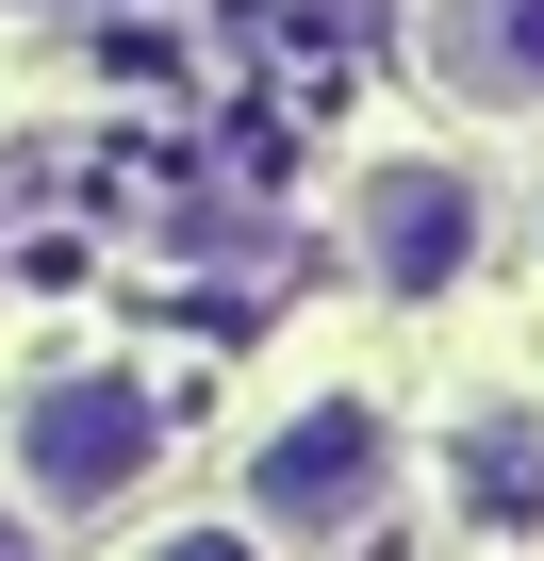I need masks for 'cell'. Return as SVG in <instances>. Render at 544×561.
Masks as SVG:
<instances>
[{
    "label": "cell",
    "mask_w": 544,
    "mask_h": 561,
    "mask_svg": "<svg viewBox=\"0 0 544 561\" xmlns=\"http://www.w3.org/2000/svg\"><path fill=\"white\" fill-rule=\"evenodd\" d=\"M149 462H165V397H149L132 364H67V380L18 397V495H34V512L83 528V512H116Z\"/></svg>",
    "instance_id": "obj_1"
},
{
    "label": "cell",
    "mask_w": 544,
    "mask_h": 561,
    "mask_svg": "<svg viewBox=\"0 0 544 561\" xmlns=\"http://www.w3.org/2000/svg\"><path fill=\"white\" fill-rule=\"evenodd\" d=\"M380 479H396V430H380L363 397H314V413H281V430H264L247 512L281 528V545H331V528H363V512H380Z\"/></svg>",
    "instance_id": "obj_2"
},
{
    "label": "cell",
    "mask_w": 544,
    "mask_h": 561,
    "mask_svg": "<svg viewBox=\"0 0 544 561\" xmlns=\"http://www.w3.org/2000/svg\"><path fill=\"white\" fill-rule=\"evenodd\" d=\"M347 248H363L380 298H445V280L478 264V182H462V165H429V149H396V165H363Z\"/></svg>",
    "instance_id": "obj_3"
},
{
    "label": "cell",
    "mask_w": 544,
    "mask_h": 561,
    "mask_svg": "<svg viewBox=\"0 0 544 561\" xmlns=\"http://www.w3.org/2000/svg\"><path fill=\"white\" fill-rule=\"evenodd\" d=\"M429 83L478 116H544V0H413Z\"/></svg>",
    "instance_id": "obj_4"
},
{
    "label": "cell",
    "mask_w": 544,
    "mask_h": 561,
    "mask_svg": "<svg viewBox=\"0 0 544 561\" xmlns=\"http://www.w3.org/2000/svg\"><path fill=\"white\" fill-rule=\"evenodd\" d=\"M445 495H462L478 528H544V413H478V430L445 446Z\"/></svg>",
    "instance_id": "obj_5"
},
{
    "label": "cell",
    "mask_w": 544,
    "mask_h": 561,
    "mask_svg": "<svg viewBox=\"0 0 544 561\" xmlns=\"http://www.w3.org/2000/svg\"><path fill=\"white\" fill-rule=\"evenodd\" d=\"M149 561H264V545H247V528H165Z\"/></svg>",
    "instance_id": "obj_6"
},
{
    "label": "cell",
    "mask_w": 544,
    "mask_h": 561,
    "mask_svg": "<svg viewBox=\"0 0 544 561\" xmlns=\"http://www.w3.org/2000/svg\"><path fill=\"white\" fill-rule=\"evenodd\" d=\"M0 561H34V512H0Z\"/></svg>",
    "instance_id": "obj_7"
}]
</instances>
